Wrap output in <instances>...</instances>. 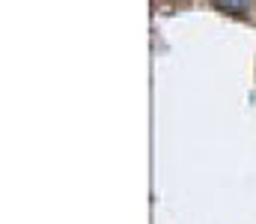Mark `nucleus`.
<instances>
[{
    "label": "nucleus",
    "instance_id": "f257e3e1",
    "mask_svg": "<svg viewBox=\"0 0 256 224\" xmlns=\"http://www.w3.org/2000/svg\"><path fill=\"white\" fill-rule=\"evenodd\" d=\"M218 9H226V12H248L250 9V0H214Z\"/></svg>",
    "mask_w": 256,
    "mask_h": 224
}]
</instances>
